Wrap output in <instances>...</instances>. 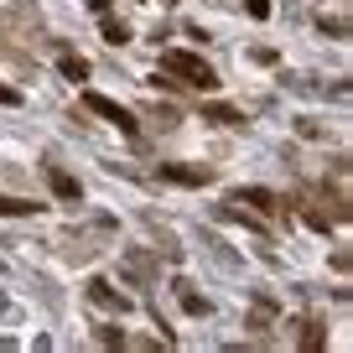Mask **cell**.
Listing matches in <instances>:
<instances>
[{
    "instance_id": "3957f363",
    "label": "cell",
    "mask_w": 353,
    "mask_h": 353,
    "mask_svg": "<svg viewBox=\"0 0 353 353\" xmlns=\"http://www.w3.org/2000/svg\"><path fill=\"white\" fill-rule=\"evenodd\" d=\"M83 291H88V301H94V307H104V312H120V317L130 312V296H125V291H114L110 281H99V276L88 281Z\"/></svg>"
},
{
    "instance_id": "ac0fdd59",
    "label": "cell",
    "mask_w": 353,
    "mask_h": 353,
    "mask_svg": "<svg viewBox=\"0 0 353 353\" xmlns=\"http://www.w3.org/2000/svg\"><path fill=\"white\" fill-rule=\"evenodd\" d=\"M99 343H110V348L120 343V348H125V332H120V327H99Z\"/></svg>"
},
{
    "instance_id": "4fadbf2b",
    "label": "cell",
    "mask_w": 353,
    "mask_h": 353,
    "mask_svg": "<svg viewBox=\"0 0 353 353\" xmlns=\"http://www.w3.org/2000/svg\"><path fill=\"white\" fill-rule=\"evenodd\" d=\"M322 343H327L322 322H301V348H322Z\"/></svg>"
},
{
    "instance_id": "9c48e42d",
    "label": "cell",
    "mask_w": 353,
    "mask_h": 353,
    "mask_svg": "<svg viewBox=\"0 0 353 353\" xmlns=\"http://www.w3.org/2000/svg\"><path fill=\"white\" fill-rule=\"evenodd\" d=\"M57 68H63L68 83H83V78H88V63H83L78 52H63V57H57Z\"/></svg>"
},
{
    "instance_id": "d6986e66",
    "label": "cell",
    "mask_w": 353,
    "mask_h": 353,
    "mask_svg": "<svg viewBox=\"0 0 353 353\" xmlns=\"http://www.w3.org/2000/svg\"><path fill=\"white\" fill-rule=\"evenodd\" d=\"M0 104H21V94H16L11 83H0Z\"/></svg>"
},
{
    "instance_id": "7a4b0ae2",
    "label": "cell",
    "mask_w": 353,
    "mask_h": 353,
    "mask_svg": "<svg viewBox=\"0 0 353 353\" xmlns=\"http://www.w3.org/2000/svg\"><path fill=\"white\" fill-rule=\"evenodd\" d=\"M83 110H94V114H99V120H110V125H120V130H125V135H135V130H141V120H135V114H130V110H125V104H114V99H110V94H94V88H88V94H83Z\"/></svg>"
},
{
    "instance_id": "8fae6325",
    "label": "cell",
    "mask_w": 353,
    "mask_h": 353,
    "mask_svg": "<svg viewBox=\"0 0 353 353\" xmlns=\"http://www.w3.org/2000/svg\"><path fill=\"white\" fill-rule=\"evenodd\" d=\"M176 296H182V307H188V312H192V317H208V301H203V296H198V291H192V286H188V281H176Z\"/></svg>"
},
{
    "instance_id": "7c38bea8",
    "label": "cell",
    "mask_w": 353,
    "mask_h": 353,
    "mask_svg": "<svg viewBox=\"0 0 353 353\" xmlns=\"http://www.w3.org/2000/svg\"><path fill=\"white\" fill-rule=\"evenodd\" d=\"M322 32H327L332 42H348V16H322Z\"/></svg>"
},
{
    "instance_id": "9a60e30c",
    "label": "cell",
    "mask_w": 353,
    "mask_h": 353,
    "mask_svg": "<svg viewBox=\"0 0 353 353\" xmlns=\"http://www.w3.org/2000/svg\"><path fill=\"white\" fill-rule=\"evenodd\" d=\"M156 125H161V130H172V125H176V110H172V104H156Z\"/></svg>"
},
{
    "instance_id": "6da1fadb",
    "label": "cell",
    "mask_w": 353,
    "mask_h": 353,
    "mask_svg": "<svg viewBox=\"0 0 353 353\" xmlns=\"http://www.w3.org/2000/svg\"><path fill=\"white\" fill-rule=\"evenodd\" d=\"M161 73H172V83L203 88V94H213V88H219V73H213L198 52H182V47H166V52H161Z\"/></svg>"
},
{
    "instance_id": "5bb4252c",
    "label": "cell",
    "mask_w": 353,
    "mask_h": 353,
    "mask_svg": "<svg viewBox=\"0 0 353 353\" xmlns=\"http://www.w3.org/2000/svg\"><path fill=\"white\" fill-rule=\"evenodd\" d=\"M104 42H110V47H125V42H130V26H125V21H104Z\"/></svg>"
},
{
    "instance_id": "52a82bcc",
    "label": "cell",
    "mask_w": 353,
    "mask_h": 353,
    "mask_svg": "<svg viewBox=\"0 0 353 353\" xmlns=\"http://www.w3.org/2000/svg\"><path fill=\"white\" fill-rule=\"evenodd\" d=\"M47 182H52V192H57V198H68V203L83 192V188H78V176H68L63 166H47Z\"/></svg>"
},
{
    "instance_id": "5b68a950",
    "label": "cell",
    "mask_w": 353,
    "mask_h": 353,
    "mask_svg": "<svg viewBox=\"0 0 353 353\" xmlns=\"http://www.w3.org/2000/svg\"><path fill=\"white\" fill-rule=\"evenodd\" d=\"M234 203H250V208H260V213H286V203H281L276 192H265V188H239Z\"/></svg>"
},
{
    "instance_id": "30bf717a",
    "label": "cell",
    "mask_w": 353,
    "mask_h": 353,
    "mask_svg": "<svg viewBox=\"0 0 353 353\" xmlns=\"http://www.w3.org/2000/svg\"><path fill=\"white\" fill-rule=\"evenodd\" d=\"M203 120H213V125H244V114L229 110V104H203Z\"/></svg>"
},
{
    "instance_id": "8992f818",
    "label": "cell",
    "mask_w": 353,
    "mask_h": 353,
    "mask_svg": "<svg viewBox=\"0 0 353 353\" xmlns=\"http://www.w3.org/2000/svg\"><path fill=\"white\" fill-rule=\"evenodd\" d=\"M125 276H130V281H141V286H145V281H156V260H151V254H145V250H125Z\"/></svg>"
},
{
    "instance_id": "e0dca14e",
    "label": "cell",
    "mask_w": 353,
    "mask_h": 353,
    "mask_svg": "<svg viewBox=\"0 0 353 353\" xmlns=\"http://www.w3.org/2000/svg\"><path fill=\"white\" fill-rule=\"evenodd\" d=\"M348 265H353L348 250H332V270H338V276H348Z\"/></svg>"
},
{
    "instance_id": "ba28073f",
    "label": "cell",
    "mask_w": 353,
    "mask_h": 353,
    "mask_svg": "<svg viewBox=\"0 0 353 353\" xmlns=\"http://www.w3.org/2000/svg\"><path fill=\"white\" fill-rule=\"evenodd\" d=\"M32 213H42V203H26V198H6V192H0V219H32Z\"/></svg>"
},
{
    "instance_id": "2e32d148",
    "label": "cell",
    "mask_w": 353,
    "mask_h": 353,
    "mask_svg": "<svg viewBox=\"0 0 353 353\" xmlns=\"http://www.w3.org/2000/svg\"><path fill=\"white\" fill-rule=\"evenodd\" d=\"M244 11H250L254 21H265V16H270V0H244Z\"/></svg>"
},
{
    "instance_id": "277c9868",
    "label": "cell",
    "mask_w": 353,
    "mask_h": 353,
    "mask_svg": "<svg viewBox=\"0 0 353 353\" xmlns=\"http://www.w3.org/2000/svg\"><path fill=\"white\" fill-rule=\"evenodd\" d=\"M161 176L176 182V188H208V182H213L208 166H182V161H161Z\"/></svg>"
}]
</instances>
